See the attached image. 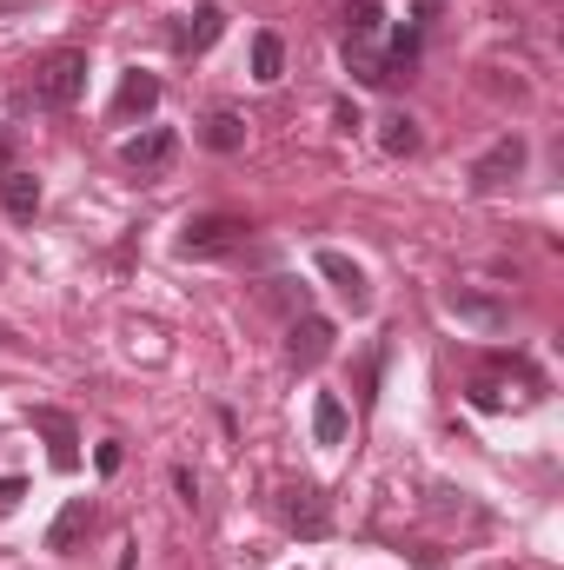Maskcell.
Listing matches in <instances>:
<instances>
[{
	"mask_svg": "<svg viewBox=\"0 0 564 570\" xmlns=\"http://www.w3.org/2000/svg\"><path fill=\"white\" fill-rule=\"evenodd\" d=\"M80 94H87V53L60 47V53H47V60L33 67V107H47V114H67Z\"/></svg>",
	"mask_w": 564,
	"mask_h": 570,
	"instance_id": "6da1fadb",
	"label": "cell"
},
{
	"mask_svg": "<svg viewBox=\"0 0 564 570\" xmlns=\"http://www.w3.org/2000/svg\"><path fill=\"white\" fill-rule=\"evenodd\" d=\"M246 219H233V213H200V219H186L179 226V259H226V253H240L246 246Z\"/></svg>",
	"mask_w": 564,
	"mask_h": 570,
	"instance_id": "7a4b0ae2",
	"label": "cell"
},
{
	"mask_svg": "<svg viewBox=\"0 0 564 570\" xmlns=\"http://www.w3.org/2000/svg\"><path fill=\"white\" fill-rule=\"evenodd\" d=\"M525 159H532V146L518 140V134L492 140L485 153H478V166H471V193H505V186L525 173Z\"/></svg>",
	"mask_w": 564,
	"mask_h": 570,
	"instance_id": "3957f363",
	"label": "cell"
},
{
	"mask_svg": "<svg viewBox=\"0 0 564 570\" xmlns=\"http://www.w3.org/2000/svg\"><path fill=\"white\" fill-rule=\"evenodd\" d=\"M120 159H127L140 179H159V173L179 159V134H173V127H146V134H134V140L120 146Z\"/></svg>",
	"mask_w": 564,
	"mask_h": 570,
	"instance_id": "277c9868",
	"label": "cell"
},
{
	"mask_svg": "<svg viewBox=\"0 0 564 570\" xmlns=\"http://www.w3.org/2000/svg\"><path fill=\"white\" fill-rule=\"evenodd\" d=\"M312 266H319V273L332 279V292H339V298H346L352 312H372V279H366V266H352V259H346V253H332V246H325V253H319Z\"/></svg>",
	"mask_w": 564,
	"mask_h": 570,
	"instance_id": "5b68a950",
	"label": "cell"
},
{
	"mask_svg": "<svg viewBox=\"0 0 564 570\" xmlns=\"http://www.w3.org/2000/svg\"><path fill=\"white\" fill-rule=\"evenodd\" d=\"M33 431L47 438V458H54V471H74V464H80V431H74V419H67V412L40 405V412H33Z\"/></svg>",
	"mask_w": 564,
	"mask_h": 570,
	"instance_id": "8992f818",
	"label": "cell"
},
{
	"mask_svg": "<svg viewBox=\"0 0 564 570\" xmlns=\"http://www.w3.org/2000/svg\"><path fill=\"white\" fill-rule=\"evenodd\" d=\"M445 312L465 318V325H478V332H498V325L512 318L505 298H485V292H471V285H451V292H445Z\"/></svg>",
	"mask_w": 564,
	"mask_h": 570,
	"instance_id": "52a82bcc",
	"label": "cell"
},
{
	"mask_svg": "<svg viewBox=\"0 0 564 570\" xmlns=\"http://www.w3.org/2000/svg\"><path fill=\"white\" fill-rule=\"evenodd\" d=\"M220 33H226V13H220V7H193V13H186V20L173 27V47L200 60V53H206V47H213Z\"/></svg>",
	"mask_w": 564,
	"mask_h": 570,
	"instance_id": "ba28073f",
	"label": "cell"
},
{
	"mask_svg": "<svg viewBox=\"0 0 564 570\" xmlns=\"http://www.w3.org/2000/svg\"><path fill=\"white\" fill-rule=\"evenodd\" d=\"M285 524H292L299 538H325V524H332V518H325V498H319L312 484H292V491H285Z\"/></svg>",
	"mask_w": 564,
	"mask_h": 570,
	"instance_id": "9c48e42d",
	"label": "cell"
},
{
	"mask_svg": "<svg viewBox=\"0 0 564 570\" xmlns=\"http://www.w3.org/2000/svg\"><path fill=\"white\" fill-rule=\"evenodd\" d=\"M285 352H292L299 372H312V365L332 352V325H325V318H292V345H285Z\"/></svg>",
	"mask_w": 564,
	"mask_h": 570,
	"instance_id": "30bf717a",
	"label": "cell"
},
{
	"mask_svg": "<svg viewBox=\"0 0 564 570\" xmlns=\"http://www.w3.org/2000/svg\"><path fill=\"white\" fill-rule=\"evenodd\" d=\"M0 206H7V219H33L40 213V179L33 173H0Z\"/></svg>",
	"mask_w": 564,
	"mask_h": 570,
	"instance_id": "8fae6325",
	"label": "cell"
},
{
	"mask_svg": "<svg viewBox=\"0 0 564 570\" xmlns=\"http://www.w3.org/2000/svg\"><path fill=\"white\" fill-rule=\"evenodd\" d=\"M87 524H94V504H87V498H74V504L54 518V531H47V551H74V544L87 538Z\"/></svg>",
	"mask_w": 564,
	"mask_h": 570,
	"instance_id": "7c38bea8",
	"label": "cell"
},
{
	"mask_svg": "<svg viewBox=\"0 0 564 570\" xmlns=\"http://www.w3.org/2000/svg\"><path fill=\"white\" fill-rule=\"evenodd\" d=\"M153 107H159V80L134 67V73L120 80V100H114V114H120V120H134V114H153Z\"/></svg>",
	"mask_w": 564,
	"mask_h": 570,
	"instance_id": "4fadbf2b",
	"label": "cell"
},
{
	"mask_svg": "<svg viewBox=\"0 0 564 570\" xmlns=\"http://www.w3.org/2000/svg\"><path fill=\"white\" fill-rule=\"evenodd\" d=\"M346 431H352V419H346L339 392H319V399H312V438H319V444H346Z\"/></svg>",
	"mask_w": 564,
	"mask_h": 570,
	"instance_id": "5bb4252c",
	"label": "cell"
},
{
	"mask_svg": "<svg viewBox=\"0 0 564 570\" xmlns=\"http://www.w3.org/2000/svg\"><path fill=\"white\" fill-rule=\"evenodd\" d=\"M346 67H352L366 87H392V73H386V53H379L372 40H346Z\"/></svg>",
	"mask_w": 564,
	"mask_h": 570,
	"instance_id": "9a60e30c",
	"label": "cell"
},
{
	"mask_svg": "<svg viewBox=\"0 0 564 570\" xmlns=\"http://www.w3.org/2000/svg\"><path fill=\"white\" fill-rule=\"evenodd\" d=\"M379 146H386L392 159L419 153V120H412V114H386V120H379Z\"/></svg>",
	"mask_w": 564,
	"mask_h": 570,
	"instance_id": "2e32d148",
	"label": "cell"
},
{
	"mask_svg": "<svg viewBox=\"0 0 564 570\" xmlns=\"http://www.w3.org/2000/svg\"><path fill=\"white\" fill-rule=\"evenodd\" d=\"M280 73H285V47H280V33H260V40H253V80H266V87H273Z\"/></svg>",
	"mask_w": 564,
	"mask_h": 570,
	"instance_id": "e0dca14e",
	"label": "cell"
},
{
	"mask_svg": "<svg viewBox=\"0 0 564 570\" xmlns=\"http://www.w3.org/2000/svg\"><path fill=\"white\" fill-rule=\"evenodd\" d=\"M206 146H213V153H240V146H246V120H240V114H213V120H206Z\"/></svg>",
	"mask_w": 564,
	"mask_h": 570,
	"instance_id": "ac0fdd59",
	"label": "cell"
},
{
	"mask_svg": "<svg viewBox=\"0 0 564 570\" xmlns=\"http://www.w3.org/2000/svg\"><path fill=\"white\" fill-rule=\"evenodd\" d=\"M346 27H352L346 40H372V33H379V0H359V7L346 13Z\"/></svg>",
	"mask_w": 564,
	"mask_h": 570,
	"instance_id": "d6986e66",
	"label": "cell"
},
{
	"mask_svg": "<svg viewBox=\"0 0 564 570\" xmlns=\"http://www.w3.org/2000/svg\"><path fill=\"white\" fill-rule=\"evenodd\" d=\"M471 405H478V412H505V392H498V379H471Z\"/></svg>",
	"mask_w": 564,
	"mask_h": 570,
	"instance_id": "ffe728a7",
	"label": "cell"
},
{
	"mask_svg": "<svg viewBox=\"0 0 564 570\" xmlns=\"http://www.w3.org/2000/svg\"><path fill=\"white\" fill-rule=\"evenodd\" d=\"M120 458H127V451H120V444H114V438H107V444H100V451H94V464H100V478H114V471H120Z\"/></svg>",
	"mask_w": 564,
	"mask_h": 570,
	"instance_id": "44dd1931",
	"label": "cell"
},
{
	"mask_svg": "<svg viewBox=\"0 0 564 570\" xmlns=\"http://www.w3.org/2000/svg\"><path fill=\"white\" fill-rule=\"evenodd\" d=\"M20 498H27V484H20V478H0V518L20 511Z\"/></svg>",
	"mask_w": 564,
	"mask_h": 570,
	"instance_id": "7402d4cb",
	"label": "cell"
},
{
	"mask_svg": "<svg viewBox=\"0 0 564 570\" xmlns=\"http://www.w3.org/2000/svg\"><path fill=\"white\" fill-rule=\"evenodd\" d=\"M173 491H179V504H200V484H193V471H186V464L173 471Z\"/></svg>",
	"mask_w": 564,
	"mask_h": 570,
	"instance_id": "603a6c76",
	"label": "cell"
},
{
	"mask_svg": "<svg viewBox=\"0 0 564 570\" xmlns=\"http://www.w3.org/2000/svg\"><path fill=\"white\" fill-rule=\"evenodd\" d=\"M0 173H13V140L0 134Z\"/></svg>",
	"mask_w": 564,
	"mask_h": 570,
	"instance_id": "cb8c5ba5",
	"label": "cell"
}]
</instances>
